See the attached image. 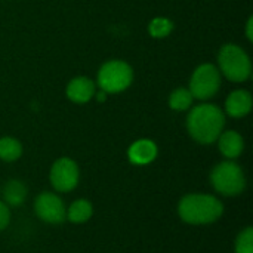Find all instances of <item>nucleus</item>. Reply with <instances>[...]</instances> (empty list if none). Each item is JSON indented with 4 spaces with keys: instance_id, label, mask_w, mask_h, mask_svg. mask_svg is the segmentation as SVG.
Returning <instances> with one entry per match:
<instances>
[{
    "instance_id": "nucleus-20",
    "label": "nucleus",
    "mask_w": 253,
    "mask_h": 253,
    "mask_svg": "<svg viewBox=\"0 0 253 253\" xmlns=\"http://www.w3.org/2000/svg\"><path fill=\"white\" fill-rule=\"evenodd\" d=\"M252 27H253V18L251 16V18H249V21H248V24H246V36H248L249 42H252V40H253Z\"/></svg>"
},
{
    "instance_id": "nucleus-16",
    "label": "nucleus",
    "mask_w": 253,
    "mask_h": 253,
    "mask_svg": "<svg viewBox=\"0 0 253 253\" xmlns=\"http://www.w3.org/2000/svg\"><path fill=\"white\" fill-rule=\"evenodd\" d=\"M194 96L185 87H179L173 90L169 96V107L175 111H185L191 107Z\"/></svg>"
},
{
    "instance_id": "nucleus-15",
    "label": "nucleus",
    "mask_w": 253,
    "mask_h": 253,
    "mask_svg": "<svg viewBox=\"0 0 253 253\" xmlns=\"http://www.w3.org/2000/svg\"><path fill=\"white\" fill-rule=\"evenodd\" d=\"M22 154V145L18 139L4 136L0 139V159L4 162H15Z\"/></svg>"
},
{
    "instance_id": "nucleus-19",
    "label": "nucleus",
    "mask_w": 253,
    "mask_h": 253,
    "mask_svg": "<svg viewBox=\"0 0 253 253\" xmlns=\"http://www.w3.org/2000/svg\"><path fill=\"white\" fill-rule=\"evenodd\" d=\"M10 222V212L7 209V206L0 202V231H3Z\"/></svg>"
},
{
    "instance_id": "nucleus-13",
    "label": "nucleus",
    "mask_w": 253,
    "mask_h": 253,
    "mask_svg": "<svg viewBox=\"0 0 253 253\" xmlns=\"http://www.w3.org/2000/svg\"><path fill=\"white\" fill-rule=\"evenodd\" d=\"M93 215V206L90 202L87 200H76L74 203H71V206L68 208L65 218H68L70 222L73 224H83L87 222Z\"/></svg>"
},
{
    "instance_id": "nucleus-9",
    "label": "nucleus",
    "mask_w": 253,
    "mask_h": 253,
    "mask_svg": "<svg viewBox=\"0 0 253 253\" xmlns=\"http://www.w3.org/2000/svg\"><path fill=\"white\" fill-rule=\"evenodd\" d=\"M127 157H129L130 163H133L136 166L150 165L157 157V145L153 141H150V139L135 141L129 147Z\"/></svg>"
},
{
    "instance_id": "nucleus-4",
    "label": "nucleus",
    "mask_w": 253,
    "mask_h": 253,
    "mask_svg": "<svg viewBox=\"0 0 253 253\" xmlns=\"http://www.w3.org/2000/svg\"><path fill=\"white\" fill-rule=\"evenodd\" d=\"M133 80L132 67L119 59L107 61L98 71V84L105 93H119L126 90Z\"/></svg>"
},
{
    "instance_id": "nucleus-6",
    "label": "nucleus",
    "mask_w": 253,
    "mask_h": 253,
    "mask_svg": "<svg viewBox=\"0 0 253 253\" xmlns=\"http://www.w3.org/2000/svg\"><path fill=\"white\" fill-rule=\"evenodd\" d=\"M221 87V74L213 64H203L196 68L190 80V92L197 99L212 98Z\"/></svg>"
},
{
    "instance_id": "nucleus-14",
    "label": "nucleus",
    "mask_w": 253,
    "mask_h": 253,
    "mask_svg": "<svg viewBox=\"0 0 253 253\" xmlns=\"http://www.w3.org/2000/svg\"><path fill=\"white\" fill-rule=\"evenodd\" d=\"M3 197L9 206H21L27 197V188L21 181L12 179L6 184L3 190Z\"/></svg>"
},
{
    "instance_id": "nucleus-17",
    "label": "nucleus",
    "mask_w": 253,
    "mask_h": 253,
    "mask_svg": "<svg viewBox=\"0 0 253 253\" xmlns=\"http://www.w3.org/2000/svg\"><path fill=\"white\" fill-rule=\"evenodd\" d=\"M172 30H173V22L168 18H154L148 25L150 34L156 39H163L169 36Z\"/></svg>"
},
{
    "instance_id": "nucleus-8",
    "label": "nucleus",
    "mask_w": 253,
    "mask_h": 253,
    "mask_svg": "<svg viewBox=\"0 0 253 253\" xmlns=\"http://www.w3.org/2000/svg\"><path fill=\"white\" fill-rule=\"evenodd\" d=\"M36 215L47 224H61L65 219L67 209L59 196L53 193H42L34 202Z\"/></svg>"
},
{
    "instance_id": "nucleus-3",
    "label": "nucleus",
    "mask_w": 253,
    "mask_h": 253,
    "mask_svg": "<svg viewBox=\"0 0 253 253\" xmlns=\"http://www.w3.org/2000/svg\"><path fill=\"white\" fill-rule=\"evenodd\" d=\"M219 71L231 82H245L252 74V64L248 53L237 44H224L218 53Z\"/></svg>"
},
{
    "instance_id": "nucleus-7",
    "label": "nucleus",
    "mask_w": 253,
    "mask_h": 253,
    "mask_svg": "<svg viewBox=\"0 0 253 253\" xmlns=\"http://www.w3.org/2000/svg\"><path fill=\"white\" fill-rule=\"evenodd\" d=\"M79 166L68 157L58 159L50 168V184L59 193L71 191L79 184Z\"/></svg>"
},
{
    "instance_id": "nucleus-2",
    "label": "nucleus",
    "mask_w": 253,
    "mask_h": 253,
    "mask_svg": "<svg viewBox=\"0 0 253 253\" xmlns=\"http://www.w3.org/2000/svg\"><path fill=\"white\" fill-rule=\"evenodd\" d=\"M179 218L193 225H206L218 221L224 213L222 203L211 194H188L178 205Z\"/></svg>"
},
{
    "instance_id": "nucleus-1",
    "label": "nucleus",
    "mask_w": 253,
    "mask_h": 253,
    "mask_svg": "<svg viewBox=\"0 0 253 253\" xmlns=\"http://www.w3.org/2000/svg\"><path fill=\"white\" fill-rule=\"evenodd\" d=\"M225 126V114L212 104L194 107L187 117V129L199 144H213Z\"/></svg>"
},
{
    "instance_id": "nucleus-5",
    "label": "nucleus",
    "mask_w": 253,
    "mask_h": 253,
    "mask_svg": "<svg viewBox=\"0 0 253 253\" xmlns=\"http://www.w3.org/2000/svg\"><path fill=\"white\" fill-rule=\"evenodd\" d=\"M211 182L213 188L224 196H237L246 188V178L242 168L231 160L222 162L213 168Z\"/></svg>"
},
{
    "instance_id": "nucleus-11",
    "label": "nucleus",
    "mask_w": 253,
    "mask_h": 253,
    "mask_svg": "<svg viewBox=\"0 0 253 253\" xmlns=\"http://www.w3.org/2000/svg\"><path fill=\"white\" fill-rule=\"evenodd\" d=\"M67 96L76 104H84L95 95V83L87 77H76L67 86Z\"/></svg>"
},
{
    "instance_id": "nucleus-18",
    "label": "nucleus",
    "mask_w": 253,
    "mask_h": 253,
    "mask_svg": "<svg viewBox=\"0 0 253 253\" xmlns=\"http://www.w3.org/2000/svg\"><path fill=\"white\" fill-rule=\"evenodd\" d=\"M236 253H253V228L243 230L236 240Z\"/></svg>"
},
{
    "instance_id": "nucleus-10",
    "label": "nucleus",
    "mask_w": 253,
    "mask_h": 253,
    "mask_svg": "<svg viewBox=\"0 0 253 253\" xmlns=\"http://www.w3.org/2000/svg\"><path fill=\"white\" fill-rule=\"evenodd\" d=\"M252 110V95L248 90H234L225 101V111L230 117L242 119Z\"/></svg>"
},
{
    "instance_id": "nucleus-12",
    "label": "nucleus",
    "mask_w": 253,
    "mask_h": 253,
    "mask_svg": "<svg viewBox=\"0 0 253 253\" xmlns=\"http://www.w3.org/2000/svg\"><path fill=\"white\" fill-rule=\"evenodd\" d=\"M216 141H218L219 151L222 153V156L230 160L237 159L245 150V141H243L242 135L234 130H227V132L221 133Z\"/></svg>"
}]
</instances>
